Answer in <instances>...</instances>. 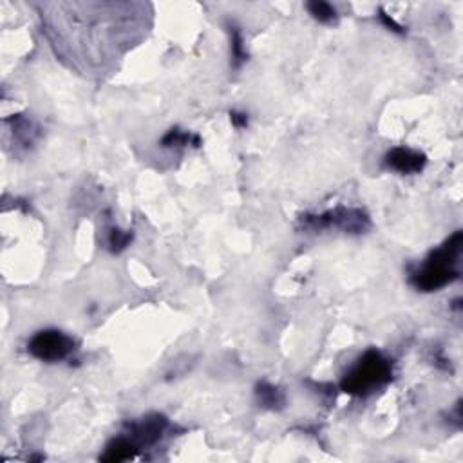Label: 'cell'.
I'll list each match as a JSON object with an SVG mask.
<instances>
[{
	"label": "cell",
	"mask_w": 463,
	"mask_h": 463,
	"mask_svg": "<svg viewBox=\"0 0 463 463\" xmlns=\"http://www.w3.org/2000/svg\"><path fill=\"white\" fill-rule=\"evenodd\" d=\"M462 232H456L440 248L434 250L424 264L411 275L412 286L420 292H436L458 279V270L455 266L462 253Z\"/></svg>",
	"instance_id": "obj_1"
},
{
	"label": "cell",
	"mask_w": 463,
	"mask_h": 463,
	"mask_svg": "<svg viewBox=\"0 0 463 463\" xmlns=\"http://www.w3.org/2000/svg\"><path fill=\"white\" fill-rule=\"evenodd\" d=\"M391 378H393L391 362L380 351L371 349L347 371L342 380V391L349 395L364 396L377 391L378 387L386 386Z\"/></svg>",
	"instance_id": "obj_2"
},
{
	"label": "cell",
	"mask_w": 463,
	"mask_h": 463,
	"mask_svg": "<svg viewBox=\"0 0 463 463\" xmlns=\"http://www.w3.org/2000/svg\"><path fill=\"white\" fill-rule=\"evenodd\" d=\"M302 224L308 230H322V228H340L344 232H364L369 228L368 215L362 210H347V208H337V210L326 212L322 215H306Z\"/></svg>",
	"instance_id": "obj_3"
},
{
	"label": "cell",
	"mask_w": 463,
	"mask_h": 463,
	"mask_svg": "<svg viewBox=\"0 0 463 463\" xmlns=\"http://www.w3.org/2000/svg\"><path fill=\"white\" fill-rule=\"evenodd\" d=\"M29 353L43 362L64 361L74 349V342L71 337L58 330L39 331L29 340Z\"/></svg>",
	"instance_id": "obj_4"
},
{
	"label": "cell",
	"mask_w": 463,
	"mask_h": 463,
	"mask_svg": "<svg viewBox=\"0 0 463 463\" xmlns=\"http://www.w3.org/2000/svg\"><path fill=\"white\" fill-rule=\"evenodd\" d=\"M165 427H167V420L163 416L154 415V416H147L142 422H136V424L130 425V442L134 445H152L163 436Z\"/></svg>",
	"instance_id": "obj_5"
},
{
	"label": "cell",
	"mask_w": 463,
	"mask_h": 463,
	"mask_svg": "<svg viewBox=\"0 0 463 463\" xmlns=\"http://www.w3.org/2000/svg\"><path fill=\"white\" fill-rule=\"evenodd\" d=\"M386 163L387 167L400 172V174H416V172H420L424 168L425 156L416 152V150L398 147V149H393L386 156Z\"/></svg>",
	"instance_id": "obj_6"
},
{
	"label": "cell",
	"mask_w": 463,
	"mask_h": 463,
	"mask_svg": "<svg viewBox=\"0 0 463 463\" xmlns=\"http://www.w3.org/2000/svg\"><path fill=\"white\" fill-rule=\"evenodd\" d=\"M137 447L130 442L129 438H116L107 445L105 455L102 456L103 462H123V459H130L136 455Z\"/></svg>",
	"instance_id": "obj_7"
},
{
	"label": "cell",
	"mask_w": 463,
	"mask_h": 463,
	"mask_svg": "<svg viewBox=\"0 0 463 463\" xmlns=\"http://www.w3.org/2000/svg\"><path fill=\"white\" fill-rule=\"evenodd\" d=\"M257 396L262 405H266V408L279 409L284 403L283 393H281L277 387L270 386V384H261V386L257 387Z\"/></svg>",
	"instance_id": "obj_8"
},
{
	"label": "cell",
	"mask_w": 463,
	"mask_h": 463,
	"mask_svg": "<svg viewBox=\"0 0 463 463\" xmlns=\"http://www.w3.org/2000/svg\"><path fill=\"white\" fill-rule=\"evenodd\" d=\"M308 9L309 13L314 15L318 22H333L335 17H337V11H335L333 6L328 4V2H321V0L309 2Z\"/></svg>",
	"instance_id": "obj_9"
},
{
	"label": "cell",
	"mask_w": 463,
	"mask_h": 463,
	"mask_svg": "<svg viewBox=\"0 0 463 463\" xmlns=\"http://www.w3.org/2000/svg\"><path fill=\"white\" fill-rule=\"evenodd\" d=\"M190 142H194V143H196V145H198L199 137L198 136H192V134H189V133H183V130H177V129L168 130L167 136L163 137V145L165 147L189 145Z\"/></svg>",
	"instance_id": "obj_10"
},
{
	"label": "cell",
	"mask_w": 463,
	"mask_h": 463,
	"mask_svg": "<svg viewBox=\"0 0 463 463\" xmlns=\"http://www.w3.org/2000/svg\"><path fill=\"white\" fill-rule=\"evenodd\" d=\"M246 60V53L243 48V39H241V33L234 27L232 31V64L234 67H239L243 62Z\"/></svg>",
	"instance_id": "obj_11"
},
{
	"label": "cell",
	"mask_w": 463,
	"mask_h": 463,
	"mask_svg": "<svg viewBox=\"0 0 463 463\" xmlns=\"http://www.w3.org/2000/svg\"><path fill=\"white\" fill-rule=\"evenodd\" d=\"M129 241H130V234L121 230H112L111 237H109V245H111V248L114 250V252H120V250H123L125 246L129 245Z\"/></svg>",
	"instance_id": "obj_12"
},
{
	"label": "cell",
	"mask_w": 463,
	"mask_h": 463,
	"mask_svg": "<svg viewBox=\"0 0 463 463\" xmlns=\"http://www.w3.org/2000/svg\"><path fill=\"white\" fill-rule=\"evenodd\" d=\"M230 118H232V123L236 125V127H245V125L248 123V118H246V114H237V112H232Z\"/></svg>",
	"instance_id": "obj_13"
}]
</instances>
